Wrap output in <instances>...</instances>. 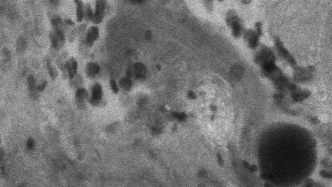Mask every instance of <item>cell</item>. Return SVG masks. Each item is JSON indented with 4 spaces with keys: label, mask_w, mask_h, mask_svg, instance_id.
Wrapping results in <instances>:
<instances>
[{
    "label": "cell",
    "mask_w": 332,
    "mask_h": 187,
    "mask_svg": "<svg viewBox=\"0 0 332 187\" xmlns=\"http://www.w3.org/2000/svg\"><path fill=\"white\" fill-rule=\"evenodd\" d=\"M96 12H95L93 16L92 21L94 24H99L102 22V18H103L107 2L105 1L100 0V1L96 2Z\"/></svg>",
    "instance_id": "6da1fadb"
},
{
    "label": "cell",
    "mask_w": 332,
    "mask_h": 187,
    "mask_svg": "<svg viewBox=\"0 0 332 187\" xmlns=\"http://www.w3.org/2000/svg\"><path fill=\"white\" fill-rule=\"evenodd\" d=\"M102 97V89L99 83H96L92 89V96L90 99L91 104L97 105L100 103Z\"/></svg>",
    "instance_id": "7a4b0ae2"
},
{
    "label": "cell",
    "mask_w": 332,
    "mask_h": 187,
    "mask_svg": "<svg viewBox=\"0 0 332 187\" xmlns=\"http://www.w3.org/2000/svg\"><path fill=\"white\" fill-rule=\"evenodd\" d=\"M127 74L129 77L134 76L137 79H143L146 74V68L144 65L138 63L132 68H129L127 70Z\"/></svg>",
    "instance_id": "3957f363"
},
{
    "label": "cell",
    "mask_w": 332,
    "mask_h": 187,
    "mask_svg": "<svg viewBox=\"0 0 332 187\" xmlns=\"http://www.w3.org/2000/svg\"><path fill=\"white\" fill-rule=\"evenodd\" d=\"M99 37V29L96 26L91 27L88 31L85 38V43L88 47H91Z\"/></svg>",
    "instance_id": "277c9868"
},
{
    "label": "cell",
    "mask_w": 332,
    "mask_h": 187,
    "mask_svg": "<svg viewBox=\"0 0 332 187\" xmlns=\"http://www.w3.org/2000/svg\"><path fill=\"white\" fill-rule=\"evenodd\" d=\"M66 68L67 69L69 77L72 79L76 75L77 70V62L74 57H71L66 63Z\"/></svg>",
    "instance_id": "5b68a950"
},
{
    "label": "cell",
    "mask_w": 332,
    "mask_h": 187,
    "mask_svg": "<svg viewBox=\"0 0 332 187\" xmlns=\"http://www.w3.org/2000/svg\"><path fill=\"white\" fill-rule=\"evenodd\" d=\"M100 71L99 66L93 62H89L86 68V72L87 75L90 77H93L97 75Z\"/></svg>",
    "instance_id": "8992f818"
},
{
    "label": "cell",
    "mask_w": 332,
    "mask_h": 187,
    "mask_svg": "<svg viewBox=\"0 0 332 187\" xmlns=\"http://www.w3.org/2000/svg\"><path fill=\"white\" fill-rule=\"evenodd\" d=\"M88 92L84 89H79L77 90L75 94L77 103L79 105L84 104L85 100L88 98Z\"/></svg>",
    "instance_id": "52a82bcc"
},
{
    "label": "cell",
    "mask_w": 332,
    "mask_h": 187,
    "mask_svg": "<svg viewBox=\"0 0 332 187\" xmlns=\"http://www.w3.org/2000/svg\"><path fill=\"white\" fill-rule=\"evenodd\" d=\"M276 46H277L279 51L281 53V54L284 57V58L286 59L290 62L291 64H295L294 59L291 57V56L290 55V54L287 51V50L285 48H284V47L283 46L282 44L281 43V42L280 41H276Z\"/></svg>",
    "instance_id": "ba28073f"
},
{
    "label": "cell",
    "mask_w": 332,
    "mask_h": 187,
    "mask_svg": "<svg viewBox=\"0 0 332 187\" xmlns=\"http://www.w3.org/2000/svg\"><path fill=\"white\" fill-rule=\"evenodd\" d=\"M75 3L77 5V20L78 22H81L84 17V5L80 1H75Z\"/></svg>",
    "instance_id": "9c48e42d"
},
{
    "label": "cell",
    "mask_w": 332,
    "mask_h": 187,
    "mask_svg": "<svg viewBox=\"0 0 332 187\" xmlns=\"http://www.w3.org/2000/svg\"><path fill=\"white\" fill-rule=\"evenodd\" d=\"M247 37L249 39V42L250 44V46L252 47V48H255L258 44V36H256L253 32H249V31L247 33Z\"/></svg>",
    "instance_id": "30bf717a"
},
{
    "label": "cell",
    "mask_w": 332,
    "mask_h": 187,
    "mask_svg": "<svg viewBox=\"0 0 332 187\" xmlns=\"http://www.w3.org/2000/svg\"><path fill=\"white\" fill-rule=\"evenodd\" d=\"M51 41L52 45H53V46L55 48H59V47L62 44V43H64V42H62L60 40V39L57 37V36L56 35V34H55V33L51 34Z\"/></svg>",
    "instance_id": "8fae6325"
},
{
    "label": "cell",
    "mask_w": 332,
    "mask_h": 187,
    "mask_svg": "<svg viewBox=\"0 0 332 187\" xmlns=\"http://www.w3.org/2000/svg\"><path fill=\"white\" fill-rule=\"evenodd\" d=\"M121 87L124 90H128L131 87V80L129 77H124L120 82Z\"/></svg>",
    "instance_id": "7c38bea8"
},
{
    "label": "cell",
    "mask_w": 332,
    "mask_h": 187,
    "mask_svg": "<svg viewBox=\"0 0 332 187\" xmlns=\"http://www.w3.org/2000/svg\"><path fill=\"white\" fill-rule=\"evenodd\" d=\"M84 16H85V18L87 20H92L93 14L92 13V7L90 5V4H88V3L86 4V5L85 7V11L84 12Z\"/></svg>",
    "instance_id": "4fadbf2b"
},
{
    "label": "cell",
    "mask_w": 332,
    "mask_h": 187,
    "mask_svg": "<svg viewBox=\"0 0 332 187\" xmlns=\"http://www.w3.org/2000/svg\"><path fill=\"white\" fill-rule=\"evenodd\" d=\"M309 95H310L309 92L307 93L306 91H303L301 92H298L296 94H295L292 96V98H293V99L296 101H300L302 99H306V98L309 96Z\"/></svg>",
    "instance_id": "5bb4252c"
},
{
    "label": "cell",
    "mask_w": 332,
    "mask_h": 187,
    "mask_svg": "<svg viewBox=\"0 0 332 187\" xmlns=\"http://www.w3.org/2000/svg\"><path fill=\"white\" fill-rule=\"evenodd\" d=\"M28 83H29V90L32 92H35L36 90V81L35 78L32 75H29L28 77Z\"/></svg>",
    "instance_id": "9a60e30c"
},
{
    "label": "cell",
    "mask_w": 332,
    "mask_h": 187,
    "mask_svg": "<svg viewBox=\"0 0 332 187\" xmlns=\"http://www.w3.org/2000/svg\"><path fill=\"white\" fill-rule=\"evenodd\" d=\"M47 67H48V71H49V74L51 77L53 79H55L58 75V72H57V69L55 68L54 66H51L50 63H48Z\"/></svg>",
    "instance_id": "2e32d148"
},
{
    "label": "cell",
    "mask_w": 332,
    "mask_h": 187,
    "mask_svg": "<svg viewBox=\"0 0 332 187\" xmlns=\"http://www.w3.org/2000/svg\"><path fill=\"white\" fill-rule=\"evenodd\" d=\"M242 72H243V70L240 66H238L237 68H234V69L233 70V75L236 78L240 77L241 74H243Z\"/></svg>",
    "instance_id": "e0dca14e"
},
{
    "label": "cell",
    "mask_w": 332,
    "mask_h": 187,
    "mask_svg": "<svg viewBox=\"0 0 332 187\" xmlns=\"http://www.w3.org/2000/svg\"><path fill=\"white\" fill-rule=\"evenodd\" d=\"M110 87H111V89L112 90V91L117 94L118 92V91H119V90H118V87H117V85L116 84V82L114 80V79H111L110 81Z\"/></svg>",
    "instance_id": "ac0fdd59"
},
{
    "label": "cell",
    "mask_w": 332,
    "mask_h": 187,
    "mask_svg": "<svg viewBox=\"0 0 332 187\" xmlns=\"http://www.w3.org/2000/svg\"><path fill=\"white\" fill-rule=\"evenodd\" d=\"M47 83L46 81H43L42 83H41L40 84H39L38 87H36V90L38 91H39V92H42L45 89L46 85H47Z\"/></svg>",
    "instance_id": "d6986e66"
},
{
    "label": "cell",
    "mask_w": 332,
    "mask_h": 187,
    "mask_svg": "<svg viewBox=\"0 0 332 187\" xmlns=\"http://www.w3.org/2000/svg\"><path fill=\"white\" fill-rule=\"evenodd\" d=\"M27 147L29 150H32L35 147V142L32 138H29L27 142Z\"/></svg>",
    "instance_id": "ffe728a7"
},
{
    "label": "cell",
    "mask_w": 332,
    "mask_h": 187,
    "mask_svg": "<svg viewBox=\"0 0 332 187\" xmlns=\"http://www.w3.org/2000/svg\"><path fill=\"white\" fill-rule=\"evenodd\" d=\"M52 24L54 26H58L60 23H61V19L60 18H58V17H56V18H54L52 21Z\"/></svg>",
    "instance_id": "44dd1931"
},
{
    "label": "cell",
    "mask_w": 332,
    "mask_h": 187,
    "mask_svg": "<svg viewBox=\"0 0 332 187\" xmlns=\"http://www.w3.org/2000/svg\"><path fill=\"white\" fill-rule=\"evenodd\" d=\"M26 47V43L24 41H23L21 39L20 40V41H18V49H20V50L21 51L23 48H25Z\"/></svg>",
    "instance_id": "7402d4cb"
},
{
    "label": "cell",
    "mask_w": 332,
    "mask_h": 187,
    "mask_svg": "<svg viewBox=\"0 0 332 187\" xmlns=\"http://www.w3.org/2000/svg\"><path fill=\"white\" fill-rule=\"evenodd\" d=\"M188 96H189V98H190L191 99H195V98H196L195 94H194V92H193L192 91L189 92Z\"/></svg>",
    "instance_id": "603a6c76"
},
{
    "label": "cell",
    "mask_w": 332,
    "mask_h": 187,
    "mask_svg": "<svg viewBox=\"0 0 332 187\" xmlns=\"http://www.w3.org/2000/svg\"><path fill=\"white\" fill-rule=\"evenodd\" d=\"M66 23H68V24L71 25V26H74V24H75V23L72 20H66Z\"/></svg>",
    "instance_id": "cb8c5ba5"
},
{
    "label": "cell",
    "mask_w": 332,
    "mask_h": 187,
    "mask_svg": "<svg viewBox=\"0 0 332 187\" xmlns=\"http://www.w3.org/2000/svg\"><path fill=\"white\" fill-rule=\"evenodd\" d=\"M143 2V1H132V2H130V3H132V4H139V3H141Z\"/></svg>",
    "instance_id": "d4e9b609"
},
{
    "label": "cell",
    "mask_w": 332,
    "mask_h": 187,
    "mask_svg": "<svg viewBox=\"0 0 332 187\" xmlns=\"http://www.w3.org/2000/svg\"><path fill=\"white\" fill-rule=\"evenodd\" d=\"M0 142H1V139H0Z\"/></svg>",
    "instance_id": "484cf974"
}]
</instances>
